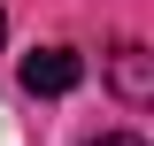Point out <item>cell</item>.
<instances>
[{
  "mask_svg": "<svg viewBox=\"0 0 154 146\" xmlns=\"http://www.w3.org/2000/svg\"><path fill=\"white\" fill-rule=\"evenodd\" d=\"M77 77H85V62H77L69 46H38V54L23 62V92H38V100H62V92H77Z\"/></svg>",
  "mask_w": 154,
  "mask_h": 146,
  "instance_id": "1",
  "label": "cell"
},
{
  "mask_svg": "<svg viewBox=\"0 0 154 146\" xmlns=\"http://www.w3.org/2000/svg\"><path fill=\"white\" fill-rule=\"evenodd\" d=\"M108 85L123 100H154V46H116L108 54Z\"/></svg>",
  "mask_w": 154,
  "mask_h": 146,
  "instance_id": "2",
  "label": "cell"
},
{
  "mask_svg": "<svg viewBox=\"0 0 154 146\" xmlns=\"http://www.w3.org/2000/svg\"><path fill=\"white\" fill-rule=\"evenodd\" d=\"M85 146H146V138H131V131H100V138H85Z\"/></svg>",
  "mask_w": 154,
  "mask_h": 146,
  "instance_id": "3",
  "label": "cell"
},
{
  "mask_svg": "<svg viewBox=\"0 0 154 146\" xmlns=\"http://www.w3.org/2000/svg\"><path fill=\"white\" fill-rule=\"evenodd\" d=\"M0 46H8V8H0Z\"/></svg>",
  "mask_w": 154,
  "mask_h": 146,
  "instance_id": "4",
  "label": "cell"
}]
</instances>
